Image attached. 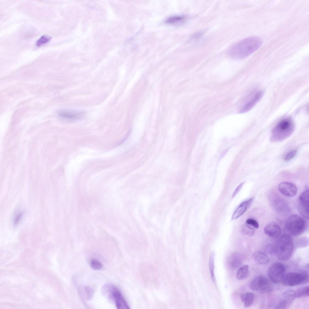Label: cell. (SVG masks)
Segmentation results:
<instances>
[{
	"mask_svg": "<svg viewBox=\"0 0 309 309\" xmlns=\"http://www.w3.org/2000/svg\"><path fill=\"white\" fill-rule=\"evenodd\" d=\"M262 40L258 37L253 36L241 40L231 46L228 51V55L235 59L245 58L257 50Z\"/></svg>",
	"mask_w": 309,
	"mask_h": 309,
	"instance_id": "6da1fadb",
	"label": "cell"
},
{
	"mask_svg": "<svg viewBox=\"0 0 309 309\" xmlns=\"http://www.w3.org/2000/svg\"><path fill=\"white\" fill-rule=\"evenodd\" d=\"M294 247V241L291 235L285 234L278 238L275 245V253L277 258L286 261L291 257Z\"/></svg>",
	"mask_w": 309,
	"mask_h": 309,
	"instance_id": "7a4b0ae2",
	"label": "cell"
},
{
	"mask_svg": "<svg viewBox=\"0 0 309 309\" xmlns=\"http://www.w3.org/2000/svg\"><path fill=\"white\" fill-rule=\"evenodd\" d=\"M294 124L290 118H286L279 122L272 131L271 139L274 141H280L288 137L294 131Z\"/></svg>",
	"mask_w": 309,
	"mask_h": 309,
	"instance_id": "3957f363",
	"label": "cell"
},
{
	"mask_svg": "<svg viewBox=\"0 0 309 309\" xmlns=\"http://www.w3.org/2000/svg\"><path fill=\"white\" fill-rule=\"evenodd\" d=\"M286 229L291 235L298 236L301 234L306 228V222L299 215L294 214L290 216L285 223Z\"/></svg>",
	"mask_w": 309,
	"mask_h": 309,
	"instance_id": "277c9868",
	"label": "cell"
},
{
	"mask_svg": "<svg viewBox=\"0 0 309 309\" xmlns=\"http://www.w3.org/2000/svg\"><path fill=\"white\" fill-rule=\"evenodd\" d=\"M281 280L282 284L287 286L304 284L308 282L309 275L306 271L300 273L288 272L284 274Z\"/></svg>",
	"mask_w": 309,
	"mask_h": 309,
	"instance_id": "5b68a950",
	"label": "cell"
},
{
	"mask_svg": "<svg viewBox=\"0 0 309 309\" xmlns=\"http://www.w3.org/2000/svg\"><path fill=\"white\" fill-rule=\"evenodd\" d=\"M285 269L284 265L279 262L271 265L268 270L267 275L271 281L274 283L279 282L285 274Z\"/></svg>",
	"mask_w": 309,
	"mask_h": 309,
	"instance_id": "8992f818",
	"label": "cell"
},
{
	"mask_svg": "<svg viewBox=\"0 0 309 309\" xmlns=\"http://www.w3.org/2000/svg\"><path fill=\"white\" fill-rule=\"evenodd\" d=\"M250 288L254 291L267 292L270 291L271 286L269 280L264 276H257L251 281L250 284Z\"/></svg>",
	"mask_w": 309,
	"mask_h": 309,
	"instance_id": "52a82bcc",
	"label": "cell"
},
{
	"mask_svg": "<svg viewBox=\"0 0 309 309\" xmlns=\"http://www.w3.org/2000/svg\"><path fill=\"white\" fill-rule=\"evenodd\" d=\"M309 190H307L303 192L300 196L298 205L299 213L307 219L309 217Z\"/></svg>",
	"mask_w": 309,
	"mask_h": 309,
	"instance_id": "ba28073f",
	"label": "cell"
},
{
	"mask_svg": "<svg viewBox=\"0 0 309 309\" xmlns=\"http://www.w3.org/2000/svg\"><path fill=\"white\" fill-rule=\"evenodd\" d=\"M120 292L116 287L111 283L105 284L101 289V292L103 296L112 303H115L116 297Z\"/></svg>",
	"mask_w": 309,
	"mask_h": 309,
	"instance_id": "9c48e42d",
	"label": "cell"
},
{
	"mask_svg": "<svg viewBox=\"0 0 309 309\" xmlns=\"http://www.w3.org/2000/svg\"><path fill=\"white\" fill-rule=\"evenodd\" d=\"M278 188L282 194L288 197H294L297 193V186L290 182H284L280 183L278 186Z\"/></svg>",
	"mask_w": 309,
	"mask_h": 309,
	"instance_id": "30bf717a",
	"label": "cell"
},
{
	"mask_svg": "<svg viewBox=\"0 0 309 309\" xmlns=\"http://www.w3.org/2000/svg\"><path fill=\"white\" fill-rule=\"evenodd\" d=\"M60 117L67 120H76L83 118L85 113L83 111L75 110H63L58 113Z\"/></svg>",
	"mask_w": 309,
	"mask_h": 309,
	"instance_id": "8fae6325",
	"label": "cell"
},
{
	"mask_svg": "<svg viewBox=\"0 0 309 309\" xmlns=\"http://www.w3.org/2000/svg\"><path fill=\"white\" fill-rule=\"evenodd\" d=\"M295 298V291L291 289L286 291L283 294L277 308H286L292 303Z\"/></svg>",
	"mask_w": 309,
	"mask_h": 309,
	"instance_id": "7c38bea8",
	"label": "cell"
},
{
	"mask_svg": "<svg viewBox=\"0 0 309 309\" xmlns=\"http://www.w3.org/2000/svg\"><path fill=\"white\" fill-rule=\"evenodd\" d=\"M263 92L260 91L254 95L242 107L239 111L240 113H244L250 110L262 98Z\"/></svg>",
	"mask_w": 309,
	"mask_h": 309,
	"instance_id": "4fadbf2b",
	"label": "cell"
},
{
	"mask_svg": "<svg viewBox=\"0 0 309 309\" xmlns=\"http://www.w3.org/2000/svg\"><path fill=\"white\" fill-rule=\"evenodd\" d=\"M264 232L269 237L276 238L280 235L281 229L277 224L272 222L268 224L265 226L264 228Z\"/></svg>",
	"mask_w": 309,
	"mask_h": 309,
	"instance_id": "5bb4252c",
	"label": "cell"
},
{
	"mask_svg": "<svg viewBox=\"0 0 309 309\" xmlns=\"http://www.w3.org/2000/svg\"><path fill=\"white\" fill-rule=\"evenodd\" d=\"M254 198L252 197L242 202L234 212L231 220L236 219L242 215L250 206Z\"/></svg>",
	"mask_w": 309,
	"mask_h": 309,
	"instance_id": "9a60e30c",
	"label": "cell"
},
{
	"mask_svg": "<svg viewBox=\"0 0 309 309\" xmlns=\"http://www.w3.org/2000/svg\"><path fill=\"white\" fill-rule=\"evenodd\" d=\"M228 263L233 268H236L239 267L242 263L240 254L236 252L232 253L228 258Z\"/></svg>",
	"mask_w": 309,
	"mask_h": 309,
	"instance_id": "2e32d148",
	"label": "cell"
},
{
	"mask_svg": "<svg viewBox=\"0 0 309 309\" xmlns=\"http://www.w3.org/2000/svg\"><path fill=\"white\" fill-rule=\"evenodd\" d=\"M274 206L277 212L284 213L288 210L287 204L282 199H277L274 202Z\"/></svg>",
	"mask_w": 309,
	"mask_h": 309,
	"instance_id": "e0dca14e",
	"label": "cell"
},
{
	"mask_svg": "<svg viewBox=\"0 0 309 309\" xmlns=\"http://www.w3.org/2000/svg\"><path fill=\"white\" fill-rule=\"evenodd\" d=\"M254 257L255 261L260 265L266 264L269 262V257L266 254L262 252H257L254 254Z\"/></svg>",
	"mask_w": 309,
	"mask_h": 309,
	"instance_id": "ac0fdd59",
	"label": "cell"
},
{
	"mask_svg": "<svg viewBox=\"0 0 309 309\" xmlns=\"http://www.w3.org/2000/svg\"><path fill=\"white\" fill-rule=\"evenodd\" d=\"M115 304L118 309H129L130 308L128 304L123 297L120 292L116 296Z\"/></svg>",
	"mask_w": 309,
	"mask_h": 309,
	"instance_id": "d6986e66",
	"label": "cell"
},
{
	"mask_svg": "<svg viewBox=\"0 0 309 309\" xmlns=\"http://www.w3.org/2000/svg\"><path fill=\"white\" fill-rule=\"evenodd\" d=\"M254 298V294L251 292L244 293L241 294L240 296L241 301L244 303V306L246 307H249L252 304Z\"/></svg>",
	"mask_w": 309,
	"mask_h": 309,
	"instance_id": "ffe728a7",
	"label": "cell"
},
{
	"mask_svg": "<svg viewBox=\"0 0 309 309\" xmlns=\"http://www.w3.org/2000/svg\"><path fill=\"white\" fill-rule=\"evenodd\" d=\"M249 265H245L241 267L237 273L236 277L238 280H242L247 277L249 273Z\"/></svg>",
	"mask_w": 309,
	"mask_h": 309,
	"instance_id": "44dd1931",
	"label": "cell"
},
{
	"mask_svg": "<svg viewBox=\"0 0 309 309\" xmlns=\"http://www.w3.org/2000/svg\"><path fill=\"white\" fill-rule=\"evenodd\" d=\"M215 253L212 251L210 254L209 258V269L212 281L213 282H215V279L214 273V259Z\"/></svg>",
	"mask_w": 309,
	"mask_h": 309,
	"instance_id": "7402d4cb",
	"label": "cell"
},
{
	"mask_svg": "<svg viewBox=\"0 0 309 309\" xmlns=\"http://www.w3.org/2000/svg\"><path fill=\"white\" fill-rule=\"evenodd\" d=\"M309 295V287L306 286L301 287L295 291V298L308 297Z\"/></svg>",
	"mask_w": 309,
	"mask_h": 309,
	"instance_id": "603a6c76",
	"label": "cell"
},
{
	"mask_svg": "<svg viewBox=\"0 0 309 309\" xmlns=\"http://www.w3.org/2000/svg\"><path fill=\"white\" fill-rule=\"evenodd\" d=\"M241 232L244 235L249 237H252L254 234L255 230L249 225L246 224L242 226L241 229Z\"/></svg>",
	"mask_w": 309,
	"mask_h": 309,
	"instance_id": "cb8c5ba5",
	"label": "cell"
},
{
	"mask_svg": "<svg viewBox=\"0 0 309 309\" xmlns=\"http://www.w3.org/2000/svg\"><path fill=\"white\" fill-rule=\"evenodd\" d=\"M184 19V17L183 16H174L167 18L166 22L168 24H173L182 22Z\"/></svg>",
	"mask_w": 309,
	"mask_h": 309,
	"instance_id": "d4e9b609",
	"label": "cell"
},
{
	"mask_svg": "<svg viewBox=\"0 0 309 309\" xmlns=\"http://www.w3.org/2000/svg\"><path fill=\"white\" fill-rule=\"evenodd\" d=\"M51 39V37L47 35H43L36 42V45L37 46H39L44 45L50 41Z\"/></svg>",
	"mask_w": 309,
	"mask_h": 309,
	"instance_id": "484cf974",
	"label": "cell"
},
{
	"mask_svg": "<svg viewBox=\"0 0 309 309\" xmlns=\"http://www.w3.org/2000/svg\"><path fill=\"white\" fill-rule=\"evenodd\" d=\"M84 291L87 300L89 301L93 298L94 294L93 289L89 286H86L84 288Z\"/></svg>",
	"mask_w": 309,
	"mask_h": 309,
	"instance_id": "4316f807",
	"label": "cell"
},
{
	"mask_svg": "<svg viewBox=\"0 0 309 309\" xmlns=\"http://www.w3.org/2000/svg\"><path fill=\"white\" fill-rule=\"evenodd\" d=\"M90 265L92 268L96 270L100 269L102 267V265L101 263L95 259L92 260L91 261Z\"/></svg>",
	"mask_w": 309,
	"mask_h": 309,
	"instance_id": "83f0119b",
	"label": "cell"
},
{
	"mask_svg": "<svg viewBox=\"0 0 309 309\" xmlns=\"http://www.w3.org/2000/svg\"><path fill=\"white\" fill-rule=\"evenodd\" d=\"M246 224L256 228H259V225L258 222L255 219L250 218L247 219L246 221Z\"/></svg>",
	"mask_w": 309,
	"mask_h": 309,
	"instance_id": "f1b7e54d",
	"label": "cell"
},
{
	"mask_svg": "<svg viewBox=\"0 0 309 309\" xmlns=\"http://www.w3.org/2000/svg\"><path fill=\"white\" fill-rule=\"evenodd\" d=\"M297 151L296 150L291 151L287 153L284 157V159L286 161H288L293 158L296 155Z\"/></svg>",
	"mask_w": 309,
	"mask_h": 309,
	"instance_id": "f546056e",
	"label": "cell"
},
{
	"mask_svg": "<svg viewBox=\"0 0 309 309\" xmlns=\"http://www.w3.org/2000/svg\"><path fill=\"white\" fill-rule=\"evenodd\" d=\"M266 250L267 253L269 254L275 253V245L272 244L268 245L266 247Z\"/></svg>",
	"mask_w": 309,
	"mask_h": 309,
	"instance_id": "4dcf8cb0",
	"label": "cell"
},
{
	"mask_svg": "<svg viewBox=\"0 0 309 309\" xmlns=\"http://www.w3.org/2000/svg\"><path fill=\"white\" fill-rule=\"evenodd\" d=\"M244 182L241 183L235 190L232 195V198H234L235 196H236L238 193L239 192L244 185Z\"/></svg>",
	"mask_w": 309,
	"mask_h": 309,
	"instance_id": "1f68e13d",
	"label": "cell"
},
{
	"mask_svg": "<svg viewBox=\"0 0 309 309\" xmlns=\"http://www.w3.org/2000/svg\"><path fill=\"white\" fill-rule=\"evenodd\" d=\"M299 244H300L301 245H304L305 244H307V243H308V239L306 238L305 237H301L299 240Z\"/></svg>",
	"mask_w": 309,
	"mask_h": 309,
	"instance_id": "d6a6232c",
	"label": "cell"
},
{
	"mask_svg": "<svg viewBox=\"0 0 309 309\" xmlns=\"http://www.w3.org/2000/svg\"><path fill=\"white\" fill-rule=\"evenodd\" d=\"M22 216V213H19L15 217L14 221V224H17L18 223L20 219H21V217Z\"/></svg>",
	"mask_w": 309,
	"mask_h": 309,
	"instance_id": "836d02e7",
	"label": "cell"
}]
</instances>
